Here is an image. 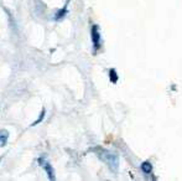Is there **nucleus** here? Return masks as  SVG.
Wrapping results in <instances>:
<instances>
[{
  "label": "nucleus",
  "instance_id": "nucleus-4",
  "mask_svg": "<svg viewBox=\"0 0 182 181\" xmlns=\"http://www.w3.org/2000/svg\"><path fill=\"white\" fill-rule=\"evenodd\" d=\"M42 166L45 168V170H46L50 180H55V172H53V169H52V166H51V164L50 163H43Z\"/></svg>",
  "mask_w": 182,
  "mask_h": 181
},
{
  "label": "nucleus",
  "instance_id": "nucleus-5",
  "mask_svg": "<svg viewBox=\"0 0 182 181\" xmlns=\"http://www.w3.org/2000/svg\"><path fill=\"white\" fill-rule=\"evenodd\" d=\"M141 170L145 174H150L151 172V170H152V165H151V163L149 161H145V163H143L141 164Z\"/></svg>",
  "mask_w": 182,
  "mask_h": 181
},
{
  "label": "nucleus",
  "instance_id": "nucleus-7",
  "mask_svg": "<svg viewBox=\"0 0 182 181\" xmlns=\"http://www.w3.org/2000/svg\"><path fill=\"white\" fill-rule=\"evenodd\" d=\"M109 76H110V81L113 82V83H116V82H118V74H116V71L115 70H110Z\"/></svg>",
  "mask_w": 182,
  "mask_h": 181
},
{
  "label": "nucleus",
  "instance_id": "nucleus-6",
  "mask_svg": "<svg viewBox=\"0 0 182 181\" xmlns=\"http://www.w3.org/2000/svg\"><path fill=\"white\" fill-rule=\"evenodd\" d=\"M67 14V5L66 6H63V9H61L60 11H58L57 14H56V16H55V19L56 20H60V19H62L64 15Z\"/></svg>",
  "mask_w": 182,
  "mask_h": 181
},
{
  "label": "nucleus",
  "instance_id": "nucleus-9",
  "mask_svg": "<svg viewBox=\"0 0 182 181\" xmlns=\"http://www.w3.org/2000/svg\"><path fill=\"white\" fill-rule=\"evenodd\" d=\"M0 160H1V159H0Z\"/></svg>",
  "mask_w": 182,
  "mask_h": 181
},
{
  "label": "nucleus",
  "instance_id": "nucleus-3",
  "mask_svg": "<svg viewBox=\"0 0 182 181\" xmlns=\"http://www.w3.org/2000/svg\"><path fill=\"white\" fill-rule=\"evenodd\" d=\"M8 139H9V132L5 130V129H1V130H0V148L6 145Z\"/></svg>",
  "mask_w": 182,
  "mask_h": 181
},
{
  "label": "nucleus",
  "instance_id": "nucleus-2",
  "mask_svg": "<svg viewBox=\"0 0 182 181\" xmlns=\"http://www.w3.org/2000/svg\"><path fill=\"white\" fill-rule=\"evenodd\" d=\"M92 41H93L94 49L98 50L99 47H101V34H99V30H98L97 25L92 26Z\"/></svg>",
  "mask_w": 182,
  "mask_h": 181
},
{
  "label": "nucleus",
  "instance_id": "nucleus-1",
  "mask_svg": "<svg viewBox=\"0 0 182 181\" xmlns=\"http://www.w3.org/2000/svg\"><path fill=\"white\" fill-rule=\"evenodd\" d=\"M99 158L107 164L112 170H114V171L118 170L119 160H118V156H116L115 154H112L110 151H107V150H102V153L99 154Z\"/></svg>",
  "mask_w": 182,
  "mask_h": 181
},
{
  "label": "nucleus",
  "instance_id": "nucleus-8",
  "mask_svg": "<svg viewBox=\"0 0 182 181\" xmlns=\"http://www.w3.org/2000/svg\"><path fill=\"white\" fill-rule=\"evenodd\" d=\"M43 117H45V109H42V112H41V115H40V118L37 119L36 122H34V123H32V125H36V124H39V123H40V122H41V120H42V119H43Z\"/></svg>",
  "mask_w": 182,
  "mask_h": 181
}]
</instances>
